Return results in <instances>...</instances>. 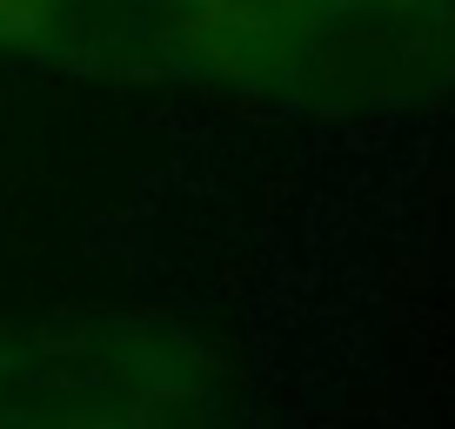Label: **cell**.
Here are the masks:
<instances>
[{
    "label": "cell",
    "instance_id": "1",
    "mask_svg": "<svg viewBox=\"0 0 455 429\" xmlns=\"http://www.w3.org/2000/svg\"><path fill=\"white\" fill-rule=\"evenodd\" d=\"M0 61L301 121L442 108L409 0H0Z\"/></svg>",
    "mask_w": 455,
    "mask_h": 429
},
{
    "label": "cell",
    "instance_id": "2",
    "mask_svg": "<svg viewBox=\"0 0 455 429\" xmlns=\"http://www.w3.org/2000/svg\"><path fill=\"white\" fill-rule=\"evenodd\" d=\"M422 14V34H428V54L442 68V108L455 101V0H415Z\"/></svg>",
    "mask_w": 455,
    "mask_h": 429
},
{
    "label": "cell",
    "instance_id": "3",
    "mask_svg": "<svg viewBox=\"0 0 455 429\" xmlns=\"http://www.w3.org/2000/svg\"><path fill=\"white\" fill-rule=\"evenodd\" d=\"M0 336H7V329H0Z\"/></svg>",
    "mask_w": 455,
    "mask_h": 429
}]
</instances>
